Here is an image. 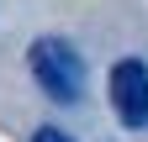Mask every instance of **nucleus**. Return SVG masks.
Returning a JSON list of instances; mask_svg holds the SVG:
<instances>
[{"instance_id":"nucleus-1","label":"nucleus","mask_w":148,"mask_h":142,"mask_svg":"<svg viewBox=\"0 0 148 142\" xmlns=\"http://www.w3.org/2000/svg\"><path fill=\"white\" fill-rule=\"evenodd\" d=\"M27 63H32V79L42 84L48 100L74 105V100L85 95V58L74 53V42H64V37H37L32 53H27Z\"/></svg>"},{"instance_id":"nucleus-2","label":"nucleus","mask_w":148,"mask_h":142,"mask_svg":"<svg viewBox=\"0 0 148 142\" xmlns=\"http://www.w3.org/2000/svg\"><path fill=\"white\" fill-rule=\"evenodd\" d=\"M106 95H111V111L127 132H148V63L143 58H122L111 68Z\"/></svg>"},{"instance_id":"nucleus-3","label":"nucleus","mask_w":148,"mask_h":142,"mask_svg":"<svg viewBox=\"0 0 148 142\" xmlns=\"http://www.w3.org/2000/svg\"><path fill=\"white\" fill-rule=\"evenodd\" d=\"M32 142H74V137H69V132H58V126H37V132H32Z\"/></svg>"}]
</instances>
